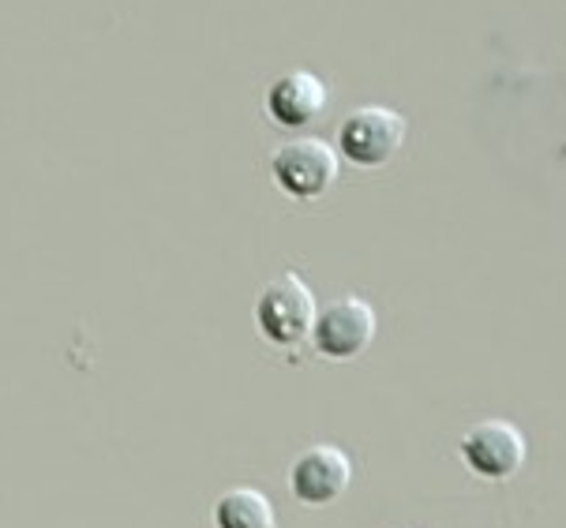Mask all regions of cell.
Returning <instances> with one entry per match:
<instances>
[{"instance_id": "277c9868", "label": "cell", "mask_w": 566, "mask_h": 528, "mask_svg": "<svg viewBox=\"0 0 566 528\" xmlns=\"http://www.w3.org/2000/svg\"><path fill=\"white\" fill-rule=\"evenodd\" d=\"M315 349L331 360H353L376 341V307L364 304L360 296H342L326 304L315 319Z\"/></svg>"}, {"instance_id": "7a4b0ae2", "label": "cell", "mask_w": 566, "mask_h": 528, "mask_svg": "<svg viewBox=\"0 0 566 528\" xmlns=\"http://www.w3.org/2000/svg\"><path fill=\"white\" fill-rule=\"evenodd\" d=\"M406 131L409 128L401 113L387 109V105H364V109H357L342 124L338 139H342V154L353 166L376 169V166H387L401 150Z\"/></svg>"}, {"instance_id": "ba28073f", "label": "cell", "mask_w": 566, "mask_h": 528, "mask_svg": "<svg viewBox=\"0 0 566 528\" xmlns=\"http://www.w3.org/2000/svg\"><path fill=\"white\" fill-rule=\"evenodd\" d=\"M218 528H274V506L255 487H233L214 503Z\"/></svg>"}, {"instance_id": "52a82bcc", "label": "cell", "mask_w": 566, "mask_h": 528, "mask_svg": "<svg viewBox=\"0 0 566 528\" xmlns=\"http://www.w3.org/2000/svg\"><path fill=\"white\" fill-rule=\"evenodd\" d=\"M266 105H271V117L285 128H304L323 113L326 105V91L323 83L308 72H290L282 80H274L271 94H266Z\"/></svg>"}, {"instance_id": "3957f363", "label": "cell", "mask_w": 566, "mask_h": 528, "mask_svg": "<svg viewBox=\"0 0 566 528\" xmlns=\"http://www.w3.org/2000/svg\"><path fill=\"white\" fill-rule=\"evenodd\" d=\"M271 172H274V184L285 196L319 199L338 180V150L323 139H293L285 147H277Z\"/></svg>"}, {"instance_id": "5b68a950", "label": "cell", "mask_w": 566, "mask_h": 528, "mask_svg": "<svg viewBox=\"0 0 566 528\" xmlns=\"http://www.w3.org/2000/svg\"><path fill=\"white\" fill-rule=\"evenodd\" d=\"M462 457L476 476L511 479L525 465V435L506 420H484L465 431Z\"/></svg>"}, {"instance_id": "6da1fadb", "label": "cell", "mask_w": 566, "mask_h": 528, "mask_svg": "<svg viewBox=\"0 0 566 528\" xmlns=\"http://www.w3.org/2000/svg\"><path fill=\"white\" fill-rule=\"evenodd\" d=\"M315 319H319L315 296L296 274H277L274 282L263 285L255 300V326L263 330L266 341L282 345V349H293V345L308 338L315 330Z\"/></svg>"}, {"instance_id": "8992f818", "label": "cell", "mask_w": 566, "mask_h": 528, "mask_svg": "<svg viewBox=\"0 0 566 528\" xmlns=\"http://www.w3.org/2000/svg\"><path fill=\"white\" fill-rule=\"evenodd\" d=\"M353 479V461L338 446H312L293 461L290 487L304 506H331Z\"/></svg>"}]
</instances>
